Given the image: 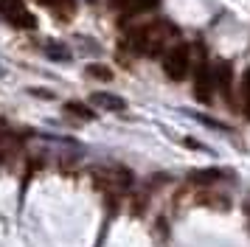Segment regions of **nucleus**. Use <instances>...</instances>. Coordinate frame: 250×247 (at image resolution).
<instances>
[{
	"mask_svg": "<svg viewBox=\"0 0 250 247\" xmlns=\"http://www.w3.org/2000/svg\"><path fill=\"white\" fill-rule=\"evenodd\" d=\"M211 70H214V84L222 90V93H228V96H230V82H233V73H230V62H216Z\"/></svg>",
	"mask_w": 250,
	"mask_h": 247,
	"instance_id": "obj_7",
	"label": "nucleus"
},
{
	"mask_svg": "<svg viewBox=\"0 0 250 247\" xmlns=\"http://www.w3.org/2000/svg\"><path fill=\"white\" fill-rule=\"evenodd\" d=\"M242 96H245V104H250V70H245L242 76Z\"/></svg>",
	"mask_w": 250,
	"mask_h": 247,
	"instance_id": "obj_13",
	"label": "nucleus"
},
{
	"mask_svg": "<svg viewBox=\"0 0 250 247\" xmlns=\"http://www.w3.org/2000/svg\"><path fill=\"white\" fill-rule=\"evenodd\" d=\"M219 177H222V171H216V168H205V171H194L191 174L194 183H203V185H211V183L219 180Z\"/></svg>",
	"mask_w": 250,
	"mask_h": 247,
	"instance_id": "obj_11",
	"label": "nucleus"
},
{
	"mask_svg": "<svg viewBox=\"0 0 250 247\" xmlns=\"http://www.w3.org/2000/svg\"><path fill=\"white\" fill-rule=\"evenodd\" d=\"M214 70L211 65H205L200 62L197 70H194V93H197V99L200 101H211V93H214Z\"/></svg>",
	"mask_w": 250,
	"mask_h": 247,
	"instance_id": "obj_4",
	"label": "nucleus"
},
{
	"mask_svg": "<svg viewBox=\"0 0 250 247\" xmlns=\"http://www.w3.org/2000/svg\"><path fill=\"white\" fill-rule=\"evenodd\" d=\"M163 70L166 76L174 79V82H183L191 70V51L186 45H171L169 51L163 54Z\"/></svg>",
	"mask_w": 250,
	"mask_h": 247,
	"instance_id": "obj_2",
	"label": "nucleus"
},
{
	"mask_svg": "<svg viewBox=\"0 0 250 247\" xmlns=\"http://www.w3.org/2000/svg\"><path fill=\"white\" fill-rule=\"evenodd\" d=\"M87 76L90 79H102V82H110L113 79V70L107 65H87Z\"/></svg>",
	"mask_w": 250,
	"mask_h": 247,
	"instance_id": "obj_12",
	"label": "nucleus"
},
{
	"mask_svg": "<svg viewBox=\"0 0 250 247\" xmlns=\"http://www.w3.org/2000/svg\"><path fill=\"white\" fill-rule=\"evenodd\" d=\"M17 146H20V141L14 135H0V163H12L17 155Z\"/></svg>",
	"mask_w": 250,
	"mask_h": 247,
	"instance_id": "obj_8",
	"label": "nucleus"
},
{
	"mask_svg": "<svg viewBox=\"0 0 250 247\" xmlns=\"http://www.w3.org/2000/svg\"><path fill=\"white\" fill-rule=\"evenodd\" d=\"M0 17L14 28H34L37 17L28 11L25 0H0Z\"/></svg>",
	"mask_w": 250,
	"mask_h": 247,
	"instance_id": "obj_3",
	"label": "nucleus"
},
{
	"mask_svg": "<svg viewBox=\"0 0 250 247\" xmlns=\"http://www.w3.org/2000/svg\"><path fill=\"white\" fill-rule=\"evenodd\" d=\"M113 6L124 14H144L158 6V0H113Z\"/></svg>",
	"mask_w": 250,
	"mask_h": 247,
	"instance_id": "obj_5",
	"label": "nucleus"
},
{
	"mask_svg": "<svg viewBox=\"0 0 250 247\" xmlns=\"http://www.w3.org/2000/svg\"><path fill=\"white\" fill-rule=\"evenodd\" d=\"M65 112H70V115H79V118H84V121H90L93 115H96V112H93L87 104H82V101H68V104H65Z\"/></svg>",
	"mask_w": 250,
	"mask_h": 247,
	"instance_id": "obj_10",
	"label": "nucleus"
},
{
	"mask_svg": "<svg viewBox=\"0 0 250 247\" xmlns=\"http://www.w3.org/2000/svg\"><path fill=\"white\" fill-rule=\"evenodd\" d=\"M90 174H93V183H96L102 191L118 194V191H126L129 185H132V174H129L126 168H121V166H113V168L96 166V168H90Z\"/></svg>",
	"mask_w": 250,
	"mask_h": 247,
	"instance_id": "obj_1",
	"label": "nucleus"
},
{
	"mask_svg": "<svg viewBox=\"0 0 250 247\" xmlns=\"http://www.w3.org/2000/svg\"><path fill=\"white\" fill-rule=\"evenodd\" d=\"M42 6H48V9L54 11V14H59V17H70V14L76 11L73 0H42Z\"/></svg>",
	"mask_w": 250,
	"mask_h": 247,
	"instance_id": "obj_9",
	"label": "nucleus"
},
{
	"mask_svg": "<svg viewBox=\"0 0 250 247\" xmlns=\"http://www.w3.org/2000/svg\"><path fill=\"white\" fill-rule=\"evenodd\" d=\"M93 104L102 107V110H110V112H121L126 110V101L121 96H113V93H93Z\"/></svg>",
	"mask_w": 250,
	"mask_h": 247,
	"instance_id": "obj_6",
	"label": "nucleus"
}]
</instances>
